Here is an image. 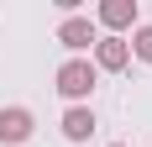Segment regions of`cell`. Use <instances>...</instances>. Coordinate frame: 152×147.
<instances>
[{
	"mask_svg": "<svg viewBox=\"0 0 152 147\" xmlns=\"http://www.w3.org/2000/svg\"><path fill=\"white\" fill-rule=\"evenodd\" d=\"M94 89V63H84V58H68L58 68V95L63 100H84Z\"/></svg>",
	"mask_w": 152,
	"mask_h": 147,
	"instance_id": "6da1fadb",
	"label": "cell"
},
{
	"mask_svg": "<svg viewBox=\"0 0 152 147\" xmlns=\"http://www.w3.org/2000/svg\"><path fill=\"white\" fill-rule=\"evenodd\" d=\"M26 137H31V110H26V105L0 110V142H5V147H21Z\"/></svg>",
	"mask_w": 152,
	"mask_h": 147,
	"instance_id": "7a4b0ae2",
	"label": "cell"
},
{
	"mask_svg": "<svg viewBox=\"0 0 152 147\" xmlns=\"http://www.w3.org/2000/svg\"><path fill=\"white\" fill-rule=\"evenodd\" d=\"M94 63L110 68V74H121L126 63H131V47H126L121 37H94Z\"/></svg>",
	"mask_w": 152,
	"mask_h": 147,
	"instance_id": "3957f363",
	"label": "cell"
},
{
	"mask_svg": "<svg viewBox=\"0 0 152 147\" xmlns=\"http://www.w3.org/2000/svg\"><path fill=\"white\" fill-rule=\"evenodd\" d=\"M58 42L68 47V53H84V47L94 42V26H89V16H68L58 26Z\"/></svg>",
	"mask_w": 152,
	"mask_h": 147,
	"instance_id": "277c9868",
	"label": "cell"
},
{
	"mask_svg": "<svg viewBox=\"0 0 152 147\" xmlns=\"http://www.w3.org/2000/svg\"><path fill=\"white\" fill-rule=\"evenodd\" d=\"M89 132H94V110L89 105H68L63 110V137L68 142H89Z\"/></svg>",
	"mask_w": 152,
	"mask_h": 147,
	"instance_id": "5b68a950",
	"label": "cell"
},
{
	"mask_svg": "<svg viewBox=\"0 0 152 147\" xmlns=\"http://www.w3.org/2000/svg\"><path fill=\"white\" fill-rule=\"evenodd\" d=\"M100 21H105L110 32H121V26H137V0H105V5H100Z\"/></svg>",
	"mask_w": 152,
	"mask_h": 147,
	"instance_id": "8992f818",
	"label": "cell"
},
{
	"mask_svg": "<svg viewBox=\"0 0 152 147\" xmlns=\"http://www.w3.org/2000/svg\"><path fill=\"white\" fill-rule=\"evenodd\" d=\"M126 47H131V53H137L142 63H152V26H137V37H131Z\"/></svg>",
	"mask_w": 152,
	"mask_h": 147,
	"instance_id": "52a82bcc",
	"label": "cell"
},
{
	"mask_svg": "<svg viewBox=\"0 0 152 147\" xmlns=\"http://www.w3.org/2000/svg\"><path fill=\"white\" fill-rule=\"evenodd\" d=\"M115 147H126V142H115Z\"/></svg>",
	"mask_w": 152,
	"mask_h": 147,
	"instance_id": "ba28073f",
	"label": "cell"
}]
</instances>
